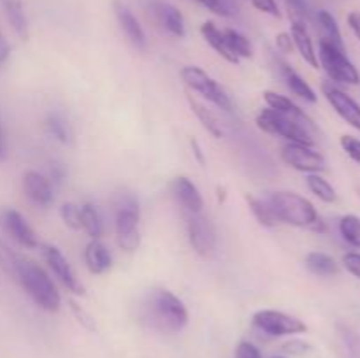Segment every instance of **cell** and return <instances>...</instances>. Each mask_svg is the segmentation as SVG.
Segmentation results:
<instances>
[{
  "mask_svg": "<svg viewBox=\"0 0 360 358\" xmlns=\"http://www.w3.org/2000/svg\"><path fill=\"white\" fill-rule=\"evenodd\" d=\"M141 316L146 325L162 333H178L188 325L186 305L165 288H155L144 297Z\"/></svg>",
  "mask_w": 360,
  "mask_h": 358,
  "instance_id": "obj_1",
  "label": "cell"
},
{
  "mask_svg": "<svg viewBox=\"0 0 360 358\" xmlns=\"http://www.w3.org/2000/svg\"><path fill=\"white\" fill-rule=\"evenodd\" d=\"M267 206L278 221L309 230H323V221L319 211L306 197L294 192H273L267 197Z\"/></svg>",
  "mask_w": 360,
  "mask_h": 358,
  "instance_id": "obj_2",
  "label": "cell"
},
{
  "mask_svg": "<svg viewBox=\"0 0 360 358\" xmlns=\"http://www.w3.org/2000/svg\"><path fill=\"white\" fill-rule=\"evenodd\" d=\"M14 281L44 311L56 312L60 309V305H62V297H60V291L56 290L53 279L34 260H28L21 256Z\"/></svg>",
  "mask_w": 360,
  "mask_h": 358,
  "instance_id": "obj_3",
  "label": "cell"
},
{
  "mask_svg": "<svg viewBox=\"0 0 360 358\" xmlns=\"http://www.w3.org/2000/svg\"><path fill=\"white\" fill-rule=\"evenodd\" d=\"M112 214H115V232L118 246L125 251H136L141 244V207L137 197L127 190L115 193Z\"/></svg>",
  "mask_w": 360,
  "mask_h": 358,
  "instance_id": "obj_4",
  "label": "cell"
},
{
  "mask_svg": "<svg viewBox=\"0 0 360 358\" xmlns=\"http://www.w3.org/2000/svg\"><path fill=\"white\" fill-rule=\"evenodd\" d=\"M257 126L264 130L271 135H280L287 139L288 142L306 144V146H313L315 139L313 133L316 132L315 121H302V119L290 118L287 114L274 111V109H262L257 114Z\"/></svg>",
  "mask_w": 360,
  "mask_h": 358,
  "instance_id": "obj_5",
  "label": "cell"
},
{
  "mask_svg": "<svg viewBox=\"0 0 360 358\" xmlns=\"http://www.w3.org/2000/svg\"><path fill=\"white\" fill-rule=\"evenodd\" d=\"M316 55H319V63L326 70L327 76L333 79V83H360V72L357 67L350 62L345 49L338 48L333 42L326 41V39H320V49Z\"/></svg>",
  "mask_w": 360,
  "mask_h": 358,
  "instance_id": "obj_6",
  "label": "cell"
},
{
  "mask_svg": "<svg viewBox=\"0 0 360 358\" xmlns=\"http://www.w3.org/2000/svg\"><path fill=\"white\" fill-rule=\"evenodd\" d=\"M179 76H181L183 83H185L190 90L202 95V97L207 98L210 102H213L218 109H221V111L225 112L234 111L231 97L225 93L224 88H221L206 70H202L200 67L195 65H186L183 67Z\"/></svg>",
  "mask_w": 360,
  "mask_h": 358,
  "instance_id": "obj_7",
  "label": "cell"
},
{
  "mask_svg": "<svg viewBox=\"0 0 360 358\" xmlns=\"http://www.w3.org/2000/svg\"><path fill=\"white\" fill-rule=\"evenodd\" d=\"M253 325L260 332L267 333L271 337H283V336H297V333L308 332V325L297 316L287 314L276 309H262L253 314Z\"/></svg>",
  "mask_w": 360,
  "mask_h": 358,
  "instance_id": "obj_8",
  "label": "cell"
},
{
  "mask_svg": "<svg viewBox=\"0 0 360 358\" xmlns=\"http://www.w3.org/2000/svg\"><path fill=\"white\" fill-rule=\"evenodd\" d=\"M186 232L193 251L202 258H210L217 251V228L213 221L202 213L188 214L186 220Z\"/></svg>",
  "mask_w": 360,
  "mask_h": 358,
  "instance_id": "obj_9",
  "label": "cell"
},
{
  "mask_svg": "<svg viewBox=\"0 0 360 358\" xmlns=\"http://www.w3.org/2000/svg\"><path fill=\"white\" fill-rule=\"evenodd\" d=\"M281 160L288 167L304 174H320L327 168V161L322 153L313 150V146L297 142H287L281 150Z\"/></svg>",
  "mask_w": 360,
  "mask_h": 358,
  "instance_id": "obj_10",
  "label": "cell"
},
{
  "mask_svg": "<svg viewBox=\"0 0 360 358\" xmlns=\"http://www.w3.org/2000/svg\"><path fill=\"white\" fill-rule=\"evenodd\" d=\"M41 251H42V256H44L46 263H48L49 270L53 272V276H55L56 279H58L60 283L70 291V293L83 295L84 291L83 284H81L79 279L76 277V272H74V269L70 267L69 260L63 256V253L60 251L56 246H51V244H42Z\"/></svg>",
  "mask_w": 360,
  "mask_h": 358,
  "instance_id": "obj_11",
  "label": "cell"
},
{
  "mask_svg": "<svg viewBox=\"0 0 360 358\" xmlns=\"http://www.w3.org/2000/svg\"><path fill=\"white\" fill-rule=\"evenodd\" d=\"M0 227L2 230L9 235L13 241H16L18 244L23 246L27 249H34L39 246L37 234H35L34 228L28 225V221L25 220L23 214L16 209H6L0 211Z\"/></svg>",
  "mask_w": 360,
  "mask_h": 358,
  "instance_id": "obj_12",
  "label": "cell"
},
{
  "mask_svg": "<svg viewBox=\"0 0 360 358\" xmlns=\"http://www.w3.org/2000/svg\"><path fill=\"white\" fill-rule=\"evenodd\" d=\"M322 91L326 95V98L329 100V104L333 105L334 111L338 112L340 118H343L345 121L350 126H354L357 132H360V104L355 98H352L347 91H343L341 88L334 86V83H323Z\"/></svg>",
  "mask_w": 360,
  "mask_h": 358,
  "instance_id": "obj_13",
  "label": "cell"
},
{
  "mask_svg": "<svg viewBox=\"0 0 360 358\" xmlns=\"http://www.w3.org/2000/svg\"><path fill=\"white\" fill-rule=\"evenodd\" d=\"M271 60H273V65L276 67L278 74H280V77L283 79V83L287 84V88L292 91V93L297 95V97L302 98V100L309 102V104H316V100H319V95L315 93V90L309 86L308 81H306L304 77L297 72V70L292 69V67L288 65L285 60H281L276 53H273V55H271Z\"/></svg>",
  "mask_w": 360,
  "mask_h": 358,
  "instance_id": "obj_14",
  "label": "cell"
},
{
  "mask_svg": "<svg viewBox=\"0 0 360 358\" xmlns=\"http://www.w3.org/2000/svg\"><path fill=\"white\" fill-rule=\"evenodd\" d=\"M23 193L32 204L39 207H49L53 204V186L48 175L37 171H27L21 179Z\"/></svg>",
  "mask_w": 360,
  "mask_h": 358,
  "instance_id": "obj_15",
  "label": "cell"
},
{
  "mask_svg": "<svg viewBox=\"0 0 360 358\" xmlns=\"http://www.w3.org/2000/svg\"><path fill=\"white\" fill-rule=\"evenodd\" d=\"M112 11H115L116 21H118L123 34L127 35V39H129L137 49H146L148 46L146 32H144V28L141 27L139 20L134 16L130 7L127 6L125 2H122V0H115V2H112Z\"/></svg>",
  "mask_w": 360,
  "mask_h": 358,
  "instance_id": "obj_16",
  "label": "cell"
},
{
  "mask_svg": "<svg viewBox=\"0 0 360 358\" xmlns=\"http://www.w3.org/2000/svg\"><path fill=\"white\" fill-rule=\"evenodd\" d=\"M171 193L176 199V202H178L188 214L202 213V195H200L199 188H197L186 175H178V178L172 179Z\"/></svg>",
  "mask_w": 360,
  "mask_h": 358,
  "instance_id": "obj_17",
  "label": "cell"
},
{
  "mask_svg": "<svg viewBox=\"0 0 360 358\" xmlns=\"http://www.w3.org/2000/svg\"><path fill=\"white\" fill-rule=\"evenodd\" d=\"M151 11H153L155 18H157L158 23L162 25L164 30H167L169 34L174 35V37H185L186 35V25L185 18H183L181 11L176 6L169 2H162V0H157V2L151 4Z\"/></svg>",
  "mask_w": 360,
  "mask_h": 358,
  "instance_id": "obj_18",
  "label": "cell"
},
{
  "mask_svg": "<svg viewBox=\"0 0 360 358\" xmlns=\"http://www.w3.org/2000/svg\"><path fill=\"white\" fill-rule=\"evenodd\" d=\"M290 37L294 42V48L297 49L301 58L308 63L313 69H320L319 63V55H316L315 44H313V39L309 35L306 23L302 20H294L290 27Z\"/></svg>",
  "mask_w": 360,
  "mask_h": 358,
  "instance_id": "obj_19",
  "label": "cell"
},
{
  "mask_svg": "<svg viewBox=\"0 0 360 358\" xmlns=\"http://www.w3.org/2000/svg\"><path fill=\"white\" fill-rule=\"evenodd\" d=\"M84 263L86 269L91 274H104L111 269L112 265V255L108 249V246L101 241V239H91L86 244L83 253Z\"/></svg>",
  "mask_w": 360,
  "mask_h": 358,
  "instance_id": "obj_20",
  "label": "cell"
},
{
  "mask_svg": "<svg viewBox=\"0 0 360 358\" xmlns=\"http://www.w3.org/2000/svg\"><path fill=\"white\" fill-rule=\"evenodd\" d=\"M0 7H2L4 14H6L7 21H9L14 34H16L20 39H23V41H27L28 18L23 9V4H21L20 0H0Z\"/></svg>",
  "mask_w": 360,
  "mask_h": 358,
  "instance_id": "obj_21",
  "label": "cell"
},
{
  "mask_svg": "<svg viewBox=\"0 0 360 358\" xmlns=\"http://www.w3.org/2000/svg\"><path fill=\"white\" fill-rule=\"evenodd\" d=\"M200 34H202L204 41H206L207 44H210L211 48L221 56V58L227 60L229 63H236V65H238L239 60L236 58V56L231 53V49H229L227 42H225L224 30H220L213 21H206V23H202V27H200Z\"/></svg>",
  "mask_w": 360,
  "mask_h": 358,
  "instance_id": "obj_22",
  "label": "cell"
},
{
  "mask_svg": "<svg viewBox=\"0 0 360 358\" xmlns=\"http://www.w3.org/2000/svg\"><path fill=\"white\" fill-rule=\"evenodd\" d=\"M264 100H266L267 107L274 109V111L281 112V114H287L290 118L302 119V121H311L308 114L299 107L295 102H292V98L285 97V95L276 93V91H264Z\"/></svg>",
  "mask_w": 360,
  "mask_h": 358,
  "instance_id": "obj_23",
  "label": "cell"
},
{
  "mask_svg": "<svg viewBox=\"0 0 360 358\" xmlns=\"http://www.w3.org/2000/svg\"><path fill=\"white\" fill-rule=\"evenodd\" d=\"M186 100H188V105L190 109H192L193 114L197 116V119H199V121L202 123L204 128L207 130V133H211L214 139H220V137L224 135V128H221V123L218 121L217 116H214L206 105L200 104L197 98H193L192 95H186Z\"/></svg>",
  "mask_w": 360,
  "mask_h": 358,
  "instance_id": "obj_24",
  "label": "cell"
},
{
  "mask_svg": "<svg viewBox=\"0 0 360 358\" xmlns=\"http://www.w3.org/2000/svg\"><path fill=\"white\" fill-rule=\"evenodd\" d=\"M81 230H84L90 239H101L104 234V221L97 206L86 202L81 206Z\"/></svg>",
  "mask_w": 360,
  "mask_h": 358,
  "instance_id": "obj_25",
  "label": "cell"
},
{
  "mask_svg": "<svg viewBox=\"0 0 360 358\" xmlns=\"http://www.w3.org/2000/svg\"><path fill=\"white\" fill-rule=\"evenodd\" d=\"M306 267L311 274L322 277H330L336 276L340 272V265H338L336 260L330 255L322 251H311L308 256H306Z\"/></svg>",
  "mask_w": 360,
  "mask_h": 358,
  "instance_id": "obj_26",
  "label": "cell"
},
{
  "mask_svg": "<svg viewBox=\"0 0 360 358\" xmlns=\"http://www.w3.org/2000/svg\"><path fill=\"white\" fill-rule=\"evenodd\" d=\"M315 20H316V23H319L320 30H322V39L333 42V44L338 46V48L345 49L343 35H341L340 25H338L336 18H334L329 11L320 9L319 13L315 14Z\"/></svg>",
  "mask_w": 360,
  "mask_h": 358,
  "instance_id": "obj_27",
  "label": "cell"
},
{
  "mask_svg": "<svg viewBox=\"0 0 360 358\" xmlns=\"http://www.w3.org/2000/svg\"><path fill=\"white\" fill-rule=\"evenodd\" d=\"M44 128L49 135L55 140H58L60 144H70L72 142V130H70L69 121L63 118L58 112H51L48 114L44 121Z\"/></svg>",
  "mask_w": 360,
  "mask_h": 358,
  "instance_id": "obj_28",
  "label": "cell"
},
{
  "mask_svg": "<svg viewBox=\"0 0 360 358\" xmlns=\"http://www.w3.org/2000/svg\"><path fill=\"white\" fill-rule=\"evenodd\" d=\"M224 35H225V42H227L229 49H231V53L236 56V58L238 60L252 58L253 46L246 35H243L241 32L234 30V28H225Z\"/></svg>",
  "mask_w": 360,
  "mask_h": 358,
  "instance_id": "obj_29",
  "label": "cell"
},
{
  "mask_svg": "<svg viewBox=\"0 0 360 358\" xmlns=\"http://www.w3.org/2000/svg\"><path fill=\"white\" fill-rule=\"evenodd\" d=\"M306 185H308L309 192L322 202L333 204L338 200L336 190L322 174H308L306 175Z\"/></svg>",
  "mask_w": 360,
  "mask_h": 358,
  "instance_id": "obj_30",
  "label": "cell"
},
{
  "mask_svg": "<svg viewBox=\"0 0 360 358\" xmlns=\"http://www.w3.org/2000/svg\"><path fill=\"white\" fill-rule=\"evenodd\" d=\"M340 234L347 244L360 249V218L357 214H345L340 220Z\"/></svg>",
  "mask_w": 360,
  "mask_h": 358,
  "instance_id": "obj_31",
  "label": "cell"
},
{
  "mask_svg": "<svg viewBox=\"0 0 360 358\" xmlns=\"http://www.w3.org/2000/svg\"><path fill=\"white\" fill-rule=\"evenodd\" d=\"M246 202H248V207L253 213V216H255V220L259 221L262 227L266 228L276 227L278 220L274 218L273 211H271V207L267 206L266 200H260L253 195H246Z\"/></svg>",
  "mask_w": 360,
  "mask_h": 358,
  "instance_id": "obj_32",
  "label": "cell"
},
{
  "mask_svg": "<svg viewBox=\"0 0 360 358\" xmlns=\"http://www.w3.org/2000/svg\"><path fill=\"white\" fill-rule=\"evenodd\" d=\"M20 258L21 256L18 255V253H14L6 242L0 241V270H2L7 277H11L13 281H14V276H16Z\"/></svg>",
  "mask_w": 360,
  "mask_h": 358,
  "instance_id": "obj_33",
  "label": "cell"
},
{
  "mask_svg": "<svg viewBox=\"0 0 360 358\" xmlns=\"http://www.w3.org/2000/svg\"><path fill=\"white\" fill-rule=\"evenodd\" d=\"M60 218L72 230H81V206L74 202H63L60 207Z\"/></svg>",
  "mask_w": 360,
  "mask_h": 358,
  "instance_id": "obj_34",
  "label": "cell"
},
{
  "mask_svg": "<svg viewBox=\"0 0 360 358\" xmlns=\"http://www.w3.org/2000/svg\"><path fill=\"white\" fill-rule=\"evenodd\" d=\"M200 6L206 7L211 13L218 14V16H231L234 13V7H232V0H195Z\"/></svg>",
  "mask_w": 360,
  "mask_h": 358,
  "instance_id": "obj_35",
  "label": "cell"
},
{
  "mask_svg": "<svg viewBox=\"0 0 360 358\" xmlns=\"http://www.w3.org/2000/svg\"><path fill=\"white\" fill-rule=\"evenodd\" d=\"M340 144L341 147H343L345 153L348 154V158L360 165V139L354 135H343L341 137Z\"/></svg>",
  "mask_w": 360,
  "mask_h": 358,
  "instance_id": "obj_36",
  "label": "cell"
},
{
  "mask_svg": "<svg viewBox=\"0 0 360 358\" xmlns=\"http://www.w3.org/2000/svg\"><path fill=\"white\" fill-rule=\"evenodd\" d=\"M252 4L257 11H260V13L269 14V16L273 18L281 16L280 6H278L276 0H252Z\"/></svg>",
  "mask_w": 360,
  "mask_h": 358,
  "instance_id": "obj_37",
  "label": "cell"
},
{
  "mask_svg": "<svg viewBox=\"0 0 360 358\" xmlns=\"http://www.w3.org/2000/svg\"><path fill=\"white\" fill-rule=\"evenodd\" d=\"M288 7L297 14V20H311L313 13H311V7H309L308 0H287Z\"/></svg>",
  "mask_w": 360,
  "mask_h": 358,
  "instance_id": "obj_38",
  "label": "cell"
},
{
  "mask_svg": "<svg viewBox=\"0 0 360 358\" xmlns=\"http://www.w3.org/2000/svg\"><path fill=\"white\" fill-rule=\"evenodd\" d=\"M343 267L352 274V276H355L357 279H360V253H357V251L345 253Z\"/></svg>",
  "mask_w": 360,
  "mask_h": 358,
  "instance_id": "obj_39",
  "label": "cell"
},
{
  "mask_svg": "<svg viewBox=\"0 0 360 358\" xmlns=\"http://www.w3.org/2000/svg\"><path fill=\"white\" fill-rule=\"evenodd\" d=\"M236 358H262V354H260L259 347L255 344L243 340V343H239L238 350H236Z\"/></svg>",
  "mask_w": 360,
  "mask_h": 358,
  "instance_id": "obj_40",
  "label": "cell"
},
{
  "mask_svg": "<svg viewBox=\"0 0 360 358\" xmlns=\"http://www.w3.org/2000/svg\"><path fill=\"white\" fill-rule=\"evenodd\" d=\"M67 171L62 164L58 161H51L49 164V171H48V179L51 181V185H62L65 181Z\"/></svg>",
  "mask_w": 360,
  "mask_h": 358,
  "instance_id": "obj_41",
  "label": "cell"
},
{
  "mask_svg": "<svg viewBox=\"0 0 360 358\" xmlns=\"http://www.w3.org/2000/svg\"><path fill=\"white\" fill-rule=\"evenodd\" d=\"M276 48H278V51L280 53H285V55H287V53H292V49H294V42H292V37H290V34H280L276 37Z\"/></svg>",
  "mask_w": 360,
  "mask_h": 358,
  "instance_id": "obj_42",
  "label": "cell"
},
{
  "mask_svg": "<svg viewBox=\"0 0 360 358\" xmlns=\"http://www.w3.org/2000/svg\"><path fill=\"white\" fill-rule=\"evenodd\" d=\"M283 350L287 351V353H292V354H302L309 350V346L308 344L302 343V340H290V343L285 344Z\"/></svg>",
  "mask_w": 360,
  "mask_h": 358,
  "instance_id": "obj_43",
  "label": "cell"
},
{
  "mask_svg": "<svg viewBox=\"0 0 360 358\" xmlns=\"http://www.w3.org/2000/svg\"><path fill=\"white\" fill-rule=\"evenodd\" d=\"M347 21H348V27H350V30L354 32L355 37L360 41V13L359 11H352V13L347 16Z\"/></svg>",
  "mask_w": 360,
  "mask_h": 358,
  "instance_id": "obj_44",
  "label": "cell"
},
{
  "mask_svg": "<svg viewBox=\"0 0 360 358\" xmlns=\"http://www.w3.org/2000/svg\"><path fill=\"white\" fill-rule=\"evenodd\" d=\"M9 56H11V44L7 42L6 35L0 32V65H4V63L7 62Z\"/></svg>",
  "mask_w": 360,
  "mask_h": 358,
  "instance_id": "obj_45",
  "label": "cell"
},
{
  "mask_svg": "<svg viewBox=\"0 0 360 358\" xmlns=\"http://www.w3.org/2000/svg\"><path fill=\"white\" fill-rule=\"evenodd\" d=\"M7 158V133L4 128V123L0 119V160H6Z\"/></svg>",
  "mask_w": 360,
  "mask_h": 358,
  "instance_id": "obj_46",
  "label": "cell"
},
{
  "mask_svg": "<svg viewBox=\"0 0 360 358\" xmlns=\"http://www.w3.org/2000/svg\"><path fill=\"white\" fill-rule=\"evenodd\" d=\"M190 146H192V151L193 154H195L197 161H199L200 165H206V157H204L202 153V147H200V142L197 139H192L190 140Z\"/></svg>",
  "mask_w": 360,
  "mask_h": 358,
  "instance_id": "obj_47",
  "label": "cell"
},
{
  "mask_svg": "<svg viewBox=\"0 0 360 358\" xmlns=\"http://www.w3.org/2000/svg\"><path fill=\"white\" fill-rule=\"evenodd\" d=\"M274 358H285V357H274Z\"/></svg>",
  "mask_w": 360,
  "mask_h": 358,
  "instance_id": "obj_48",
  "label": "cell"
}]
</instances>
